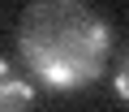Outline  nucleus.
I'll return each instance as SVG.
<instances>
[{
  "instance_id": "obj_2",
  "label": "nucleus",
  "mask_w": 129,
  "mask_h": 112,
  "mask_svg": "<svg viewBox=\"0 0 129 112\" xmlns=\"http://www.w3.org/2000/svg\"><path fill=\"white\" fill-rule=\"evenodd\" d=\"M30 99H35L30 82H22L5 61H0V112H30Z\"/></svg>"
},
{
  "instance_id": "obj_3",
  "label": "nucleus",
  "mask_w": 129,
  "mask_h": 112,
  "mask_svg": "<svg viewBox=\"0 0 129 112\" xmlns=\"http://www.w3.org/2000/svg\"><path fill=\"white\" fill-rule=\"evenodd\" d=\"M112 91L129 103V52L120 56V65H116V73H112Z\"/></svg>"
},
{
  "instance_id": "obj_1",
  "label": "nucleus",
  "mask_w": 129,
  "mask_h": 112,
  "mask_svg": "<svg viewBox=\"0 0 129 112\" xmlns=\"http://www.w3.org/2000/svg\"><path fill=\"white\" fill-rule=\"evenodd\" d=\"M17 47L43 86L78 91L103 73L112 30L82 0H35L22 13Z\"/></svg>"
}]
</instances>
